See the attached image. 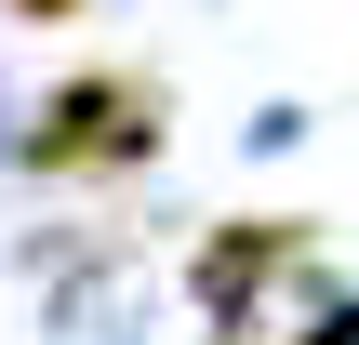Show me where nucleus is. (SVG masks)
<instances>
[{"instance_id": "obj_2", "label": "nucleus", "mask_w": 359, "mask_h": 345, "mask_svg": "<svg viewBox=\"0 0 359 345\" xmlns=\"http://www.w3.org/2000/svg\"><path fill=\"white\" fill-rule=\"evenodd\" d=\"M320 279V213H226L200 253H187V293H200V319L213 332H253L280 293H306Z\"/></svg>"}, {"instance_id": "obj_1", "label": "nucleus", "mask_w": 359, "mask_h": 345, "mask_svg": "<svg viewBox=\"0 0 359 345\" xmlns=\"http://www.w3.org/2000/svg\"><path fill=\"white\" fill-rule=\"evenodd\" d=\"M160 146H173V80H160V66H67V80L27 106L13 173H27V186H133Z\"/></svg>"}, {"instance_id": "obj_3", "label": "nucleus", "mask_w": 359, "mask_h": 345, "mask_svg": "<svg viewBox=\"0 0 359 345\" xmlns=\"http://www.w3.org/2000/svg\"><path fill=\"white\" fill-rule=\"evenodd\" d=\"M93 0H0V27H80Z\"/></svg>"}, {"instance_id": "obj_4", "label": "nucleus", "mask_w": 359, "mask_h": 345, "mask_svg": "<svg viewBox=\"0 0 359 345\" xmlns=\"http://www.w3.org/2000/svg\"><path fill=\"white\" fill-rule=\"evenodd\" d=\"M293 345H359V306H333V319H320V332H293Z\"/></svg>"}]
</instances>
